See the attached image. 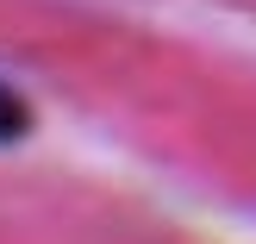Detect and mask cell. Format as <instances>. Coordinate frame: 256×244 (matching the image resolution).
Segmentation results:
<instances>
[{
	"label": "cell",
	"instance_id": "obj_1",
	"mask_svg": "<svg viewBox=\"0 0 256 244\" xmlns=\"http://www.w3.org/2000/svg\"><path fill=\"white\" fill-rule=\"evenodd\" d=\"M19 132H25V100L0 88V144H6V138H19Z\"/></svg>",
	"mask_w": 256,
	"mask_h": 244
}]
</instances>
